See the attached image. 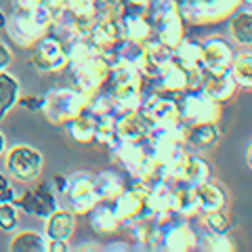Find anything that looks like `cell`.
Wrapping results in <instances>:
<instances>
[{"instance_id": "1", "label": "cell", "mask_w": 252, "mask_h": 252, "mask_svg": "<svg viewBox=\"0 0 252 252\" xmlns=\"http://www.w3.org/2000/svg\"><path fill=\"white\" fill-rule=\"evenodd\" d=\"M107 149L118 166H122V170L128 175V179H141V181L156 179L158 158H156V149L152 145V141L147 137L139 141L118 139Z\"/></svg>"}, {"instance_id": "2", "label": "cell", "mask_w": 252, "mask_h": 252, "mask_svg": "<svg viewBox=\"0 0 252 252\" xmlns=\"http://www.w3.org/2000/svg\"><path fill=\"white\" fill-rule=\"evenodd\" d=\"M53 21L55 17L46 2H40L34 9H21V6H17L11 13L6 30H9V36L17 44L34 46L36 40H40L46 32L51 30Z\"/></svg>"}, {"instance_id": "3", "label": "cell", "mask_w": 252, "mask_h": 252, "mask_svg": "<svg viewBox=\"0 0 252 252\" xmlns=\"http://www.w3.org/2000/svg\"><path fill=\"white\" fill-rule=\"evenodd\" d=\"M147 17L154 34L172 49L185 38V19L181 15L179 0H152L147 6Z\"/></svg>"}, {"instance_id": "4", "label": "cell", "mask_w": 252, "mask_h": 252, "mask_svg": "<svg viewBox=\"0 0 252 252\" xmlns=\"http://www.w3.org/2000/svg\"><path fill=\"white\" fill-rule=\"evenodd\" d=\"M200 235L191 227L189 219L170 217L162 223H158L156 235L152 242V250H164V252H187L198 248Z\"/></svg>"}, {"instance_id": "5", "label": "cell", "mask_w": 252, "mask_h": 252, "mask_svg": "<svg viewBox=\"0 0 252 252\" xmlns=\"http://www.w3.org/2000/svg\"><path fill=\"white\" fill-rule=\"evenodd\" d=\"M4 168L15 183L30 185L42 175L44 156L36 147L26 145V143L13 145L4 154Z\"/></svg>"}, {"instance_id": "6", "label": "cell", "mask_w": 252, "mask_h": 252, "mask_svg": "<svg viewBox=\"0 0 252 252\" xmlns=\"http://www.w3.org/2000/svg\"><path fill=\"white\" fill-rule=\"evenodd\" d=\"M89 93H82L80 89H53L49 94H46V103L42 114L46 116V120L63 126L67 120H72L78 114H82L86 109V103H89Z\"/></svg>"}, {"instance_id": "7", "label": "cell", "mask_w": 252, "mask_h": 252, "mask_svg": "<svg viewBox=\"0 0 252 252\" xmlns=\"http://www.w3.org/2000/svg\"><path fill=\"white\" fill-rule=\"evenodd\" d=\"M147 193H149V181L128 179L124 191L112 200V206L118 219H120L122 227H128L141 219H149Z\"/></svg>"}, {"instance_id": "8", "label": "cell", "mask_w": 252, "mask_h": 252, "mask_svg": "<svg viewBox=\"0 0 252 252\" xmlns=\"http://www.w3.org/2000/svg\"><path fill=\"white\" fill-rule=\"evenodd\" d=\"M179 118L185 126L198 122H219L220 118V103L208 97L200 86L183 91L177 97Z\"/></svg>"}, {"instance_id": "9", "label": "cell", "mask_w": 252, "mask_h": 252, "mask_svg": "<svg viewBox=\"0 0 252 252\" xmlns=\"http://www.w3.org/2000/svg\"><path fill=\"white\" fill-rule=\"evenodd\" d=\"M240 6V0H179V9L185 23H193V26L223 21Z\"/></svg>"}, {"instance_id": "10", "label": "cell", "mask_w": 252, "mask_h": 252, "mask_svg": "<svg viewBox=\"0 0 252 252\" xmlns=\"http://www.w3.org/2000/svg\"><path fill=\"white\" fill-rule=\"evenodd\" d=\"M65 198V206L80 215H89V212L101 202L97 189H94V175L91 172H74L69 175V185L63 193Z\"/></svg>"}, {"instance_id": "11", "label": "cell", "mask_w": 252, "mask_h": 252, "mask_svg": "<svg viewBox=\"0 0 252 252\" xmlns=\"http://www.w3.org/2000/svg\"><path fill=\"white\" fill-rule=\"evenodd\" d=\"M69 72H72L76 89L93 94L94 91H99L105 84L107 74H109V63L103 53L94 51L89 59L76 63V65H69Z\"/></svg>"}, {"instance_id": "12", "label": "cell", "mask_w": 252, "mask_h": 252, "mask_svg": "<svg viewBox=\"0 0 252 252\" xmlns=\"http://www.w3.org/2000/svg\"><path fill=\"white\" fill-rule=\"evenodd\" d=\"M32 65L42 74H53L59 69L67 67V55H65V46L59 40L57 36L46 34L36 40V44L32 46Z\"/></svg>"}, {"instance_id": "13", "label": "cell", "mask_w": 252, "mask_h": 252, "mask_svg": "<svg viewBox=\"0 0 252 252\" xmlns=\"http://www.w3.org/2000/svg\"><path fill=\"white\" fill-rule=\"evenodd\" d=\"M139 109L143 112L147 120L152 122V126L181 122L177 97H172L168 93H162V91H145Z\"/></svg>"}, {"instance_id": "14", "label": "cell", "mask_w": 252, "mask_h": 252, "mask_svg": "<svg viewBox=\"0 0 252 252\" xmlns=\"http://www.w3.org/2000/svg\"><path fill=\"white\" fill-rule=\"evenodd\" d=\"M200 89L217 103H225L233 99L240 86L231 74V67H204L200 76Z\"/></svg>"}, {"instance_id": "15", "label": "cell", "mask_w": 252, "mask_h": 252, "mask_svg": "<svg viewBox=\"0 0 252 252\" xmlns=\"http://www.w3.org/2000/svg\"><path fill=\"white\" fill-rule=\"evenodd\" d=\"M152 130V122L143 116L141 109H120L116 114V132L122 141L145 139Z\"/></svg>"}, {"instance_id": "16", "label": "cell", "mask_w": 252, "mask_h": 252, "mask_svg": "<svg viewBox=\"0 0 252 252\" xmlns=\"http://www.w3.org/2000/svg\"><path fill=\"white\" fill-rule=\"evenodd\" d=\"M170 215L181 219H191L198 215V198H195V185L177 179L170 183Z\"/></svg>"}, {"instance_id": "17", "label": "cell", "mask_w": 252, "mask_h": 252, "mask_svg": "<svg viewBox=\"0 0 252 252\" xmlns=\"http://www.w3.org/2000/svg\"><path fill=\"white\" fill-rule=\"evenodd\" d=\"M120 28L122 36L132 42H145L154 34V28L147 17V9H137V6H130L128 11L120 15Z\"/></svg>"}, {"instance_id": "18", "label": "cell", "mask_w": 252, "mask_h": 252, "mask_svg": "<svg viewBox=\"0 0 252 252\" xmlns=\"http://www.w3.org/2000/svg\"><path fill=\"white\" fill-rule=\"evenodd\" d=\"M76 212H72L67 206H57L49 217L44 219V233L51 240H63L69 242L76 231Z\"/></svg>"}, {"instance_id": "19", "label": "cell", "mask_w": 252, "mask_h": 252, "mask_svg": "<svg viewBox=\"0 0 252 252\" xmlns=\"http://www.w3.org/2000/svg\"><path fill=\"white\" fill-rule=\"evenodd\" d=\"M147 208L149 219L156 223L170 219V183L164 179L149 181V193H147Z\"/></svg>"}, {"instance_id": "20", "label": "cell", "mask_w": 252, "mask_h": 252, "mask_svg": "<svg viewBox=\"0 0 252 252\" xmlns=\"http://www.w3.org/2000/svg\"><path fill=\"white\" fill-rule=\"evenodd\" d=\"M220 139L219 122H198L189 124L185 132V143L193 152H208V149L217 147Z\"/></svg>"}, {"instance_id": "21", "label": "cell", "mask_w": 252, "mask_h": 252, "mask_svg": "<svg viewBox=\"0 0 252 252\" xmlns=\"http://www.w3.org/2000/svg\"><path fill=\"white\" fill-rule=\"evenodd\" d=\"M235 53L231 44L220 36H210L202 42V61L204 67H231Z\"/></svg>"}, {"instance_id": "22", "label": "cell", "mask_w": 252, "mask_h": 252, "mask_svg": "<svg viewBox=\"0 0 252 252\" xmlns=\"http://www.w3.org/2000/svg\"><path fill=\"white\" fill-rule=\"evenodd\" d=\"M210 175H212V166L208 164L206 158L200 152L189 149V154L185 156V160L181 162V166H179V179H183L191 185H200L204 181L212 179Z\"/></svg>"}, {"instance_id": "23", "label": "cell", "mask_w": 252, "mask_h": 252, "mask_svg": "<svg viewBox=\"0 0 252 252\" xmlns=\"http://www.w3.org/2000/svg\"><path fill=\"white\" fill-rule=\"evenodd\" d=\"M195 198H198V215L200 212H210L219 208H227V191L217 181H204L195 185Z\"/></svg>"}, {"instance_id": "24", "label": "cell", "mask_w": 252, "mask_h": 252, "mask_svg": "<svg viewBox=\"0 0 252 252\" xmlns=\"http://www.w3.org/2000/svg\"><path fill=\"white\" fill-rule=\"evenodd\" d=\"M86 217H89V223L93 227V231H97L99 235L116 233L122 227L120 219H118L116 210L112 206V202H107V200H101Z\"/></svg>"}, {"instance_id": "25", "label": "cell", "mask_w": 252, "mask_h": 252, "mask_svg": "<svg viewBox=\"0 0 252 252\" xmlns=\"http://www.w3.org/2000/svg\"><path fill=\"white\" fill-rule=\"evenodd\" d=\"M107 91L112 93L118 112H120V109H139L141 107V101H143V80L107 86Z\"/></svg>"}, {"instance_id": "26", "label": "cell", "mask_w": 252, "mask_h": 252, "mask_svg": "<svg viewBox=\"0 0 252 252\" xmlns=\"http://www.w3.org/2000/svg\"><path fill=\"white\" fill-rule=\"evenodd\" d=\"M63 130H65V135L74 143H80V145L93 143L94 141V116L84 109L82 114H78L76 118L63 124Z\"/></svg>"}, {"instance_id": "27", "label": "cell", "mask_w": 252, "mask_h": 252, "mask_svg": "<svg viewBox=\"0 0 252 252\" xmlns=\"http://www.w3.org/2000/svg\"><path fill=\"white\" fill-rule=\"evenodd\" d=\"M229 36L244 49L252 46V9H238L229 15Z\"/></svg>"}, {"instance_id": "28", "label": "cell", "mask_w": 252, "mask_h": 252, "mask_svg": "<svg viewBox=\"0 0 252 252\" xmlns=\"http://www.w3.org/2000/svg\"><path fill=\"white\" fill-rule=\"evenodd\" d=\"M172 61L183 65L185 69H202V42L193 38H183L175 49H172Z\"/></svg>"}, {"instance_id": "29", "label": "cell", "mask_w": 252, "mask_h": 252, "mask_svg": "<svg viewBox=\"0 0 252 252\" xmlns=\"http://www.w3.org/2000/svg\"><path fill=\"white\" fill-rule=\"evenodd\" d=\"M15 204H17V208L23 210L26 215L34 217V219H46L53 212V208L42 200V195L36 191L34 187L32 189H19L17 191V198H15Z\"/></svg>"}, {"instance_id": "30", "label": "cell", "mask_w": 252, "mask_h": 252, "mask_svg": "<svg viewBox=\"0 0 252 252\" xmlns=\"http://www.w3.org/2000/svg\"><path fill=\"white\" fill-rule=\"evenodd\" d=\"M126 183H128V179L118 175L114 170H103V172H99V175H94V189H97L99 198L107 200V202L118 198V195L124 191Z\"/></svg>"}, {"instance_id": "31", "label": "cell", "mask_w": 252, "mask_h": 252, "mask_svg": "<svg viewBox=\"0 0 252 252\" xmlns=\"http://www.w3.org/2000/svg\"><path fill=\"white\" fill-rule=\"evenodd\" d=\"M19 94H21L19 80L13 74L6 72V69H2V72H0V122L17 105Z\"/></svg>"}, {"instance_id": "32", "label": "cell", "mask_w": 252, "mask_h": 252, "mask_svg": "<svg viewBox=\"0 0 252 252\" xmlns=\"http://www.w3.org/2000/svg\"><path fill=\"white\" fill-rule=\"evenodd\" d=\"M46 238L44 231H17L13 235V240L9 244V250L13 252H46Z\"/></svg>"}, {"instance_id": "33", "label": "cell", "mask_w": 252, "mask_h": 252, "mask_svg": "<svg viewBox=\"0 0 252 252\" xmlns=\"http://www.w3.org/2000/svg\"><path fill=\"white\" fill-rule=\"evenodd\" d=\"M231 74L240 89L252 91V51L235 53L231 63Z\"/></svg>"}, {"instance_id": "34", "label": "cell", "mask_w": 252, "mask_h": 252, "mask_svg": "<svg viewBox=\"0 0 252 252\" xmlns=\"http://www.w3.org/2000/svg\"><path fill=\"white\" fill-rule=\"evenodd\" d=\"M198 217L202 223V231H206V233H229L231 229V219H229V210L227 208L200 212Z\"/></svg>"}, {"instance_id": "35", "label": "cell", "mask_w": 252, "mask_h": 252, "mask_svg": "<svg viewBox=\"0 0 252 252\" xmlns=\"http://www.w3.org/2000/svg\"><path fill=\"white\" fill-rule=\"evenodd\" d=\"M94 141L103 145H114L118 141L116 132V114H101L94 116Z\"/></svg>"}, {"instance_id": "36", "label": "cell", "mask_w": 252, "mask_h": 252, "mask_svg": "<svg viewBox=\"0 0 252 252\" xmlns=\"http://www.w3.org/2000/svg\"><path fill=\"white\" fill-rule=\"evenodd\" d=\"M198 246L204 248V250H210V252H231V250H235L229 233H206V231H202Z\"/></svg>"}, {"instance_id": "37", "label": "cell", "mask_w": 252, "mask_h": 252, "mask_svg": "<svg viewBox=\"0 0 252 252\" xmlns=\"http://www.w3.org/2000/svg\"><path fill=\"white\" fill-rule=\"evenodd\" d=\"M19 227V208L15 202L0 204V229L4 233H15Z\"/></svg>"}, {"instance_id": "38", "label": "cell", "mask_w": 252, "mask_h": 252, "mask_svg": "<svg viewBox=\"0 0 252 252\" xmlns=\"http://www.w3.org/2000/svg\"><path fill=\"white\" fill-rule=\"evenodd\" d=\"M67 9L72 11L76 17L94 19L99 9V0H67Z\"/></svg>"}, {"instance_id": "39", "label": "cell", "mask_w": 252, "mask_h": 252, "mask_svg": "<svg viewBox=\"0 0 252 252\" xmlns=\"http://www.w3.org/2000/svg\"><path fill=\"white\" fill-rule=\"evenodd\" d=\"M46 103V94H19L17 105L28 109V112H42Z\"/></svg>"}, {"instance_id": "40", "label": "cell", "mask_w": 252, "mask_h": 252, "mask_svg": "<svg viewBox=\"0 0 252 252\" xmlns=\"http://www.w3.org/2000/svg\"><path fill=\"white\" fill-rule=\"evenodd\" d=\"M53 189L57 195H63L65 193V189L69 185V175H61V172H57V175H53Z\"/></svg>"}, {"instance_id": "41", "label": "cell", "mask_w": 252, "mask_h": 252, "mask_svg": "<svg viewBox=\"0 0 252 252\" xmlns=\"http://www.w3.org/2000/svg\"><path fill=\"white\" fill-rule=\"evenodd\" d=\"M11 61H13V51L9 49V44H4L2 40H0V72L9 67Z\"/></svg>"}, {"instance_id": "42", "label": "cell", "mask_w": 252, "mask_h": 252, "mask_svg": "<svg viewBox=\"0 0 252 252\" xmlns=\"http://www.w3.org/2000/svg\"><path fill=\"white\" fill-rule=\"evenodd\" d=\"M69 242H63V240H51L46 242V252H67L69 246H67Z\"/></svg>"}, {"instance_id": "43", "label": "cell", "mask_w": 252, "mask_h": 252, "mask_svg": "<svg viewBox=\"0 0 252 252\" xmlns=\"http://www.w3.org/2000/svg\"><path fill=\"white\" fill-rule=\"evenodd\" d=\"M103 250H107V252H126V250H130V246L126 242H109L107 246H103Z\"/></svg>"}, {"instance_id": "44", "label": "cell", "mask_w": 252, "mask_h": 252, "mask_svg": "<svg viewBox=\"0 0 252 252\" xmlns=\"http://www.w3.org/2000/svg\"><path fill=\"white\" fill-rule=\"evenodd\" d=\"M17 191L19 189H6V191H2L0 189V204H4V202H15V198H17Z\"/></svg>"}, {"instance_id": "45", "label": "cell", "mask_w": 252, "mask_h": 252, "mask_svg": "<svg viewBox=\"0 0 252 252\" xmlns=\"http://www.w3.org/2000/svg\"><path fill=\"white\" fill-rule=\"evenodd\" d=\"M13 179L9 177V172H4V170H0V189L2 191H6V189H13Z\"/></svg>"}, {"instance_id": "46", "label": "cell", "mask_w": 252, "mask_h": 252, "mask_svg": "<svg viewBox=\"0 0 252 252\" xmlns=\"http://www.w3.org/2000/svg\"><path fill=\"white\" fill-rule=\"evenodd\" d=\"M40 2H44V0H15V4L21 6V9H34Z\"/></svg>"}, {"instance_id": "47", "label": "cell", "mask_w": 252, "mask_h": 252, "mask_svg": "<svg viewBox=\"0 0 252 252\" xmlns=\"http://www.w3.org/2000/svg\"><path fill=\"white\" fill-rule=\"evenodd\" d=\"M6 26H9V17H6V13L0 9V30H6Z\"/></svg>"}, {"instance_id": "48", "label": "cell", "mask_w": 252, "mask_h": 252, "mask_svg": "<svg viewBox=\"0 0 252 252\" xmlns=\"http://www.w3.org/2000/svg\"><path fill=\"white\" fill-rule=\"evenodd\" d=\"M6 149H9V145H6V137L0 132V156H4Z\"/></svg>"}, {"instance_id": "49", "label": "cell", "mask_w": 252, "mask_h": 252, "mask_svg": "<svg viewBox=\"0 0 252 252\" xmlns=\"http://www.w3.org/2000/svg\"><path fill=\"white\" fill-rule=\"evenodd\" d=\"M246 160H248V166H250V170H252V143H250V147H248V154H246Z\"/></svg>"}, {"instance_id": "50", "label": "cell", "mask_w": 252, "mask_h": 252, "mask_svg": "<svg viewBox=\"0 0 252 252\" xmlns=\"http://www.w3.org/2000/svg\"><path fill=\"white\" fill-rule=\"evenodd\" d=\"M242 4H246V6H252V0H240Z\"/></svg>"}, {"instance_id": "51", "label": "cell", "mask_w": 252, "mask_h": 252, "mask_svg": "<svg viewBox=\"0 0 252 252\" xmlns=\"http://www.w3.org/2000/svg\"><path fill=\"white\" fill-rule=\"evenodd\" d=\"M99 2H101V0H99Z\"/></svg>"}]
</instances>
